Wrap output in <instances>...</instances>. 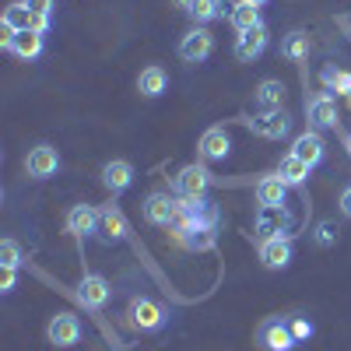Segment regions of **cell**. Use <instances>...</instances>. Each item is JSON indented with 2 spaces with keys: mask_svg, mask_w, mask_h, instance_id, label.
Returning a JSON list of instances; mask_svg holds the SVG:
<instances>
[{
  "mask_svg": "<svg viewBox=\"0 0 351 351\" xmlns=\"http://www.w3.org/2000/svg\"><path fill=\"white\" fill-rule=\"evenodd\" d=\"M263 49H267V28H253V32H243L236 39V60L253 64V60L263 56Z\"/></svg>",
  "mask_w": 351,
  "mask_h": 351,
  "instance_id": "obj_18",
  "label": "cell"
},
{
  "mask_svg": "<svg viewBox=\"0 0 351 351\" xmlns=\"http://www.w3.org/2000/svg\"><path fill=\"white\" fill-rule=\"evenodd\" d=\"M211 53H215V36L208 28H193V32H186L180 39V60L183 64H204Z\"/></svg>",
  "mask_w": 351,
  "mask_h": 351,
  "instance_id": "obj_6",
  "label": "cell"
},
{
  "mask_svg": "<svg viewBox=\"0 0 351 351\" xmlns=\"http://www.w3.org/2000/svg\"><path fill=\"white\" fill-rule=\"evenodd\" d=\"M102 183H106L109 193H123V190H130V183H134V165H130L127 158H112V162H106V165H102Z\"/></svg>",
  "mask_w": 351,
  "mask_h": 351,
  "instance_id": "obj_17",
  "label": "cell"
},
{
  "mask_svg": "<svg viewBox=\"0 0 351 351\" xmlns=\"http://www.w3.org/2000/svg\"><path fill=\"white\" fill-rule=\"evenodd\" d=\"M0 21H4V25H11L14 32H25V28H32V11H28V8H25V0H21V4H11V8H4Z\"/></svg>",
  "mask_w": 351,
  "mask_h": 351,
  "instance_id": "obj_30",
  "label": "cell"
},
{
  "mask_svg": "<svg viewBox=\"0 0 351 351\" xmlns=\"http://www.w3.org/2000/svg\"><path fill=\"white\" fill-rule=\"evenodd\" d=\"M348 102H351V95H348Z\"/></svg>",
  "mask_w": 351,
  "mask_h": 351,
  "instance_id": "obj_39",
  "label": "cell"
},
{
  "mask_svg": "<svg viewBox=\"0 0 351 351\" xmlns=\"http://www.w3.org/2000/svg\"><path fill=\"white\" fill-rule=\"evenodd\" d=\"M228 21H232V28H236L239 36H243V32H253V28H263L260 8L250 4V0H236V4H232V11H228Z\"/></svg>",
  "mask_w": 351,
  "mask_h": 351,
  "instance_id": "obj_21",
  "label": "cell"
},
{
  "mask_svg": "<svg viewBox=\"0 0 351 351\" xmlns=\"http://www.w3.org/2000/svg\"><path fill=\"white\" fill-rule=\"evenodd\" d=\"M250 4H256V8H263V4H267V0H250Z\"/></svg>",
  "mask_w": 351,
  "mask_h": 351,
  "instance_id": "obj_37",
  "label": "cell"
},
{
  "mask_svg": "<svg viewBox=\"0 0 351 351\" xmlns=\"http://www.w3.org/2000/svg\"><path fill=\"white\" fill-rule=\"evenodd\" d=\"M291 232V215L288 208H260L256 211V236L267 239V236H288Z\"/></svg>",
  "mask_w": 351,
  "mask_h": 351,
  "instance_id": "obj_12",
  "label": "cell"
},
{
  "mask_svg": "<svg viewBox=\"0 0 351 351\" xmlns=\"http://www.w3.org/2000/svg\"><path fill=\"white\" fill-rule=\"evenodd\" d=\"M46 337L53 348H74L81 341V319L74 313H56L46 324Z\"/></svg>",
  "mask_w": 351,
  "mask_h": 351,
  "instance_id": "obj_4",
  "label": "cell"
},
{
  "mask_svg": "<svg viewBox=\"0 0 351 351\" xmlns=\"http://www.w3.org/2000/svg\"><path fill=\"white\" fill-rule=\"evenodd\" d=\"M176 243H183L186 250H211L215 246V228L211 225H197V228H172Z\"/></svg>",
  "mask_w": 351,
  "mask_h": 351,
  "instance_id": "obj_23",
  "label": "cell"
},
{
  "mask_svg": "<svg viewBox=\"0 0 351 351\" xmlns=\"http://www.w3.org/2000/svg\"><path fill=\"white\" fill-rule=\"evenodd\" d=\"M56 169H60V155H56L53 144H36L25 155V172L32 180H49V176H56Z\"/></svg>",
  "mask_w": 351,
  "mask_h": 351,
  "instance_id": "obj_8",
  "label": "cell"
},
{
  "mask_svg": "<svg viewBox=\"0 0 351 351\" xmlns=\"http://www.w3.org/2000/svg\"><path fill=\"white\" fill-rule=\"evenodd\" d=\"M67 232L77 236V239L99 232V208H92V204H74V208L67 211Z\"/></svg>",
  "mask_w": 351,
  "mask_h": 351,
  "instance_id": "obj_16",
  "label": "cell"
},
{
  "mask_svg": "<svg viewBox=\"0 0 351 351\" xmlns=\"http://www.w3.org/2000/svg\"><path fill=\"white\" fill-rule=\"evenodd\" d=\"M291 334H295V341H309L313 337V324L309 319H291Z\"/></svg>",
  "mask_w": 351,
  "mask_h": 351,
  "instance_id": "obj_34",
  "label": "cell"
},
{
  "mask_svg": "<svg viewBox=\"0 0 351 351\" xmlns=\"http://www.w3.org/2000/svg\"><path fill=\"white\" fill-rule=\"evenodd\" d=\"M278 176L285 180V186H306V180H309V165H306L302 158H295V155H285L281 165H278Z\"/></svg>",
  "mask_w": 351,
  "mask_h": 351,
  "instance_id": "obj_26",
  "label": "cell"
},
{
  "mask_svg": "<svg viewBox=\"0 0 351 351\" xmlns=\"http://www.w3.org/2000/svg\"><path fill=\"white\" fill-rule=\"evenodd\" d=\"M341 215L351 218V186H344V193H341Z\"/></svg>",
  "mask_w": 351,
  "mask_h": 351,
  "instance_id": "obj_35",
  "label": "cell"
},
{
  "mask_svg": "<svg viewBox=\"0 0 351 351\" xmlns=\"http://www.w3.org/2000/svg\"><path fill=\"white\" fill-rule=\"evenodd\" d=\"M137 92H141L144 99L165 95V92H169V74H165V67H158V64L144 67V71L137 74Z\"/></svg>",
  "mask_w": 351,
  "mask_h": 351,
  "instance_id": "obj_20",
  "label": "cell"
},
{
  "mask_svg": "<svg viewBox=\"0 0 351 351\" xmlns=\"http://www.w3.org/2000/svg\"><path fill=\"white\" fill-rule=\"evenodd\" d=\"M309 49H313V43H309V36L302 32V28H295V32H288L281 39V56H285V60L302 64V60H309Z\"/></svg>",
  "mask_w": 351,
  "mask_h": 351,
  "instance_id": "obj_24",
  "label": "cell"
},
{
  "mask_svg": "<svg viewBox=\"0 0 351 351\" xmlns=\"http://www.w3.org/2000/svg\"><path fill=\"white\" fill-rule=\"evenodd\" d=\"M25 8L32 11V28L43 36H49V28H53V8H56V0H25Z\"/></svg>",
  "mask_w": 351,
  "mask_h": 351,
  "instance_id": "obj_28",
  "label": "cell"
},
{
  "mask_svg": "<svg viewBox=\"0 0 351 351\" xmlns=\"http://www.w3.org/2000/svg\"><path fill=\"white\" fill-rule=\"evenodd\" d=\"M256 256H260V263L267 271H285L291 263V236H267V239H260Z\"/></svg>",
  "mask_w": 351,
  "mask_h": 351,
  "instance_id": "obj_5",
  "label": "cell"
},
{
  "mask_svg": "<svg viewBox=\"0 0 351 351\" xmlns=\"http://www.w3.org/2000/svg\"><path fill=\"white\" fill-rule=\"evenodd\" d=\"M306 116H309V127L313 130H330L341 123V112H337V102L330 92H319L313 99H306Z\"/></svg>",
  "mask_w": 351,
  "mask_h": 351,
  "instance_id": "obj_3",
  "label": "cell"
},
{
  "mask_svg": "<svg viewBox=\"0 0 351 351\" xmlns=\"http://www.w3.org/2000/svg\"><path fill=\"white\" fill-rule=\"evenodd\" d=\"M127 316H130V327H137V330H158V327H165V309L155 299H134L127 306Z\"/></svg>",
  "mask_w": 351,
  "mask_h": 351,
  "instance_id": "obj_9",
  "label": "cell"
},
{
  "mask_svg": "<svg viewBox=\"0 0 351 351\" xmlns=\"http://www.w3.org/2000/svg\"><path fill=\"white\" fill-rule=\"evenodd\" d=\"M197 152L204 162H225L228 152H232V141H228V130L225 127H208L197 141Z\"/></svg>",
  "mask_w": 351,
  "mask_h": 351,
  "instance_id": "obj_11",
  "label": "cell"
},
{
  "mask_svg": "<svg viewBox=\"0 0 351 351\" xmlns=\"http://www.w3.org/2000/svg\"><path fill=\"white\" fill-rule=\"evenodd\" d=\"M211 190V172L204 165H183L180 176H176V193L180 197H208Z\"/></svg>",
  "mask_w": 351,
  "mask_h": 351,
  "instance_id": "obj_10",
  "label": "cell"
},
{
  "mask_svg": "<svg viewBox=\"0 0 351 351\" xmlns=\"http://www.w3.org/2000/svg\"><path fill=\"white\" fill-rule=\"evenodd\" d=\"M186 14L197 21V28H204V25H211L225 14V4L221 0H193V4L186 8Z\"/></svg>",
  "mask_w": 351,
  "mask_h": 351,
  "instance_id": "obj_27",
  "label": "cell"
},
{
  "mask_svg": "<svg viewBox=\"0 0 351 351\" xmlns=\"http://www.w3.org/2000/svg\"><path fill=\"white\" fill-rule=\"evenodd\" d=\"M291 155L302 158L309 169H316L319 162H324V155H327V144H324V137H319V130H306V134H299L295 144H291Z\"/></svg>",
  "mask_w": 351,
  "mask_h": 351,
  "instance_id": "obj_15",
  "label": "cell"
},
{
  "mask_svg": "<svg viewBox=\"0 0 351 351\" xmlns=\"http://www.w3.org/2000/svg\"><path fill=\"white\" fill-rule=\"evenodd\" d=\"M256 204L260 208H281V204H288V186H285V180L278 172L263 176V180L256 183Z\"/></svg>",
  "mask_w": 351,
  "mask_h": 351,
  "instance_id": "obj_19",
  "label": "cell"
},
{
  "mask_svg": "<svg viewBox=\"0 0 351 351\" xmlns=\"http://www.w3.org/2000/svg\"><path fill=\"white\" fill-rule=\"evenodd\" d=\"M0 267H21V246L14 239L0 243Z\"/></svg>",
  "mask_w": 351,
  "mask_h": 351,
  "instance_id": "obj_31",
  "label": "cell"
},
{
  "mask_svg": "<svg viewBox=\"0 0 351 351\" xmlns=\"http://www.w3.org/2000/svg\"><path fill=\"white\" fill-rule=\"evenodd\" d=\"M253 99H256L263 109H281V102H285V84H281L278 77H263V81L256 84Z\"/></svg>",
  "mask_w": 351,
  "mask_h": 351,
  "instance_id": "obj_25",
  "label": "cell"
},
{
  "mask_svg": "<svg viewBox=\"0 0 351 351\" xmlns=\"http://www.w3.org/2000/svg\"><path fill=\"white\" fill-rule=\"evenodd\" d=\"M193 4V0H180V8H190Z\"/></svg>",
  "mask_w": 351,
  "mask_h": 351,
  "instance_id": "obj_38",
  "label": "cell"
},
{
  "mask_svg": "<svg viewBox=\"0 0 351 351\" xmlns=\"http://www.w3.org/2000/svg\"><path fill=\"white\" fill-rule=\"evenodd\" d=\"M344 148H348V155H351V134L344 137Z\"/></svg>",
  "mask_w": 351,
  "mask_h": 351,
  "instance_id": "obj_36",
  "label": "cell"
},
{
  "mask_svg": "<svg viewBox=\"0 0 351 351\" xmlns=\"http://www.w3.org/2000/svg\"><path fill=\"white\" fill-rule=\"evenodd\" d=\"M313 243H316V246H324V250L334 246V243H337V225H334V221H319L316 232H313Z\"/></svg>",
  "mask_w": 351,
  "mask_h": 351,
  "instance_id": "obj_32",
  "label": "cell"
},
{
  "mask_svg": "<svg viewBox=\"0 0 351 351\" xmlns=\"http://www.w3.org/2000/svg\"><path fill=\"white\" fill-rule=\"evenodd\" d=\"M99 232H102L106 243L127 239L130 225H127V218H123V211H120V204H106V208H99Z\"/></svg>",
  "mask_w": 351,
  "mask_h": 351,
  "instance_id": "obj_14",
  "label": "cell"
},
{
  "mask_svg": "<svg viewBox=\"0 0 351 351\" xmlns=\"http://www.w3.org/2000/svg\"><path fill=\"white\" fill-rule=\"evenodd\" d=\"M77 302L84 309H102L109 302V281L102 274H84L77 285Z\"/></svg>",
  "mask_w": 351,
  "mask_h": 351,
  "instance_id": "obj_13",
  "label": "cell"
},
{
  "mask_svg": "<svg viewBox=\"0 0 351 351\" xmlns=\"http://www.w3.org/2000/svg\"><path fill=\"white\" fill-rule=\"evenodd\" d=\"M176 211H180V200L169 197V193H148L144 197V221L148 225H158V228H169L176 221Z\"/></svg>",
  "mask_w": 351,
  "mask_h": 351,
  "instance_id": "obj_7",
  "label": "cell"
},
{
  "mask_svg": "<svg viewBox=\"0 0 351 351\" xmlns=\"http://www.w3.org/2000/svg\"><path fill=\"white\" fill-rule=\"evenodd\" d=\"M319 81H324V88H327V92L351 95V74H348V71H341V67H324Z\"/></svg>",
  "mask_w": 351,
  "mask_h": 351,
  "instance_id": "obj_29",
  "label": "cell"
},
{
  "mask_svg": "<svg viewBox=\"0 0 351 351\" xmlns=\"http://www.w3.org/2000/svg\"><path fill=\"white\" fill-rule=\"evenodd\" d=\"M256 341L267 348V351H291V348L299 344L295 334H291V324H288V319H281V316L263 319L260 330H256Z\"/></svg>",
  "mask_w": 351,
  "mask_h": 351,
  "instance_id": "obj_2",
  "label": "cell"
},
{
  "mask_svg": "<svg viewBox=\"0 0 351 351\" xmlns=\"http://www.w3.org/2000/svg\"><path fill=\"white\" fill-rule=\"evenodd\" d=\"M14 285H18V267H0V291L11 295Z\"/></svg>",
  "mask_w": 351,
  "mask_h": 351,
  "instance_id": "obj_33",
  "label": "cell"
},
{
  "mask_svg": "<svg viewBox=\"0 0 351 351\" xmlns=\"http://www.w3.org/2000/svg\"><path fill=\"white\" fill-rule=\"evenodd\" d=\"M43 49H46V36L36 32V28L18 32L14 36V46H11V53L18 56V60H36V56H43Z\"/></svg>",
  "mask_w": 351,
  "mask_h": 351,
  "instance_id": "obj_22",
  "label": "cell"
},
{
  "mask_svg": "<svg viewBox=\"0 0 351 351\" xmlns=\"http://www.w3.org/2000/svg\"><path fill=\"white\" fill-rule=\"evenodd\" d=\"M243 123L263 141H281L291 130V116L285 109H263V112L253 116V120H243Z\"/></svg>",
  "mask_w": 351,
  "mask_h": 351,
  "instance_id": "obj_1",
  "label": "cell"
}]
</instances>
